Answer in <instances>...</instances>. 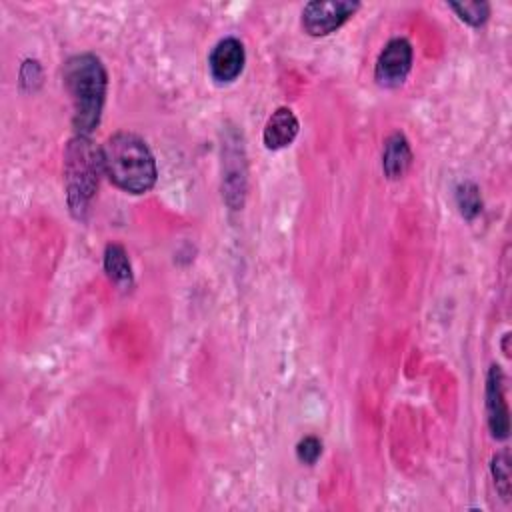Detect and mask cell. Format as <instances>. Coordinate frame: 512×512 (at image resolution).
I'll use <instances>...</instances> for the list:
<instances>
[{"label":"cell","mask_w":512,"mask_h":512,"mask_svg":"<svg viewBox=\"0 0 512 512\" xmlns=\"http://www.w3.org/2000/svg\"><path fill=\"white\" fill-rule=\"evenodd\" d=\"M448 6L456 12V16L460 20H464L466 24H470L474 28L482 26L490 16V4L484 0H480V2H450Z\"/></svg>","instance_id":"4fadbf2b"},{"label":"cell","mask_w":512,"mask_h":512,"mask_svg":"<svg viewBox=\"0 0 512 512\" xmlns=\"http://www.w3.org/2000/svg\"><path fill=\"white\" fill-rule=\"evenodd\" d=\"M412 164V150L402 132H394L386 138L382 150V170L388 180L402 178Z\"/></svg>","instance_id":"9c48e42d"},{"label":"cell","mask_w":512,"mask_h":512,"mask_svg":"<svg viewBox=\"0 0 512 512\" xmlns=\"http://www.w3.org/2000/svg\"><path fill=\"white\" fill-rule=\"evenodd\" d=\"M490 472H492V478H494V484H496L498 494H500L504 500H510L512 476H510V454H508V450H500V452H496V454L492 456Z\"/></svg>","instance_id":"7c38bea8"},{"label":"cell","mask_w":512,"mask_h":512,"mask_svg":"<svg viewBox=\"0 0 512 512\" xmlns=\"http://www.w3.org/2000/svg\"><path fill=\"white\" fill-rule=\"evenodd\" d=\"M64 86L72 98V126L78 136H88L100 122L108 74L96 54H74L64 64Z\"/></svg>","instance_id":"7a4b0ae2"},{"label":"cell","mask_w":512,"mask_h":512,"mask_svg":"<svg viewBox=\"0 0 512 512\" xmlns=\"http://www.w3.org/2000/svg\"><path fill=\"white\" fill-rule=\"evenodd\" d=\"M484 404H486V420L492 436L496 440L508 438L510 432V416L508 404L504 396V372L498 364H492L486 376V390H484Z\"/></svg>","instance_id":"8992f818"},{"label":"cell","mask_w":512,"mask_h":512,"mask_svg":"<svg viewBox=\"0 0 512 512\" xmlns=\"http://www.w3.org/2000/svg\"><path fill=\"white\" fill-rule=\"evenodd\" d=\"M102 170L100 148H96L88 136H74L64 154V182L66 198L72 214L82 218L88 210L90 200L98 188V178Z\"/></svg>","instance_id":"3957f363"},{"label":"cell","mask_w":512,"mask_h":512,"mask_svg":"<svg viewBox=\"0 0 512 512\" xmlns=\"http://www.w3.org/2000/svg\"><path fill=\"white\" fill-rule=\"evenodd\" d=\"M456 204L466 220H472L482 210V196L474 182H460L456 188Z\"/></svg>","instance_id":"8fae6325"},{"label":"cell","mask_w":512,"mask_h":512,"mask_svg":"<svg viewBox=\"0 0 512 512\" xmlns=\"http://www.w3.org/2000/svg\"><path fill=\"white\" fill-rule=\"evenodd\" d=\"M244 62H246L244 46L234 36H228V38H222L220 42H216V46L212 48V52L208 56L210 74L220 84L234 82L242 74Z\"/></svg>","instance_id":"52a82bcc"},{"label":"cell","mask_w":512,"mask_h":512,"mask_svg":"<svg viewBox=\"0 0 512 512\" xmlns=\"http://www.w3.org/2000/svg\"><path fill=\"white\" fill-rule=\"evenodd\" d=\"M104 270L114 284H118V286L132 284V266H130L128 254L122 244L110 242L104 248Z\"/></svg>","instance_id":"30bf717a"},{"label":"cell","mask_w":512,"mask_h":512,"mask_svg":"<svg viewBox=\"0 0 512 512\" xmlns=\"http://www.w3.org/2000/svg\"><path fill=\"white\" fill-rule=\"evenodd\" d=\"M412 44L406 38H392L378 54L374 78L382 88H398L404 84L412 68Z\"/></svg>","instance_id":"5b68a950"},{"label":"cell","mask_w":512,"mask_h":512,"mask_svg":"<svg viewBox=\"0 0 512 512\" xmlns=\"http://www.w3.org/2000/svg\"><path fill=\"white\" fill-rule=\"evenodd\" d=\"M102 170L114 186L130 194L152 190L158 178L156 160L148 144L134 132H116L100 146Z\"/></svg>","instance_id":"6da1fadb"},{"label":"cell","mask_w":512,"mask_h":512,"mask_svg":"<svg viewBox=\"0 0 512 512\" xmlns=\"http://www.w3.org/2000/svg\"><path fill=\"white\" fill-rule=\"evenodd\" d=\"M360 8L352 0H314L302 8V28L310 36H326L338 30Z\"/></svg>","instance_id":"277c9868"},{"label":"cell","mask_w":512,"mask_h":512,"mask_svg":"<svg viewBox=\"0 0 512 512\" xmlns=\"http://www.w3.org/2000/svg\"><path fill=\"white\" fill-rule=\"evenodd\" d=\"M298 128H300L298 118L290 108L286 106L276 108L264 126V134H262L264 146L268 150H280L290 146L298 134Z\"/></svg>","instance_id":"ba28073f"},{"label":"cell","mask_w":512,"mask_h":512,"mask_svg":"<svg viewBox=\"0 0 512 512\" xmlns=\"http://www.w3.org/2000/svg\"><path fill=\"white\" fill-rule=\"evenodd\" d=\"M320 454H322V442H320V438H316V436H304V438L296 444V456H298V460H300L302 464H308V466L316 464V460L320 458Z\"/></svg>","instance_id":"5bb4252c"}]
</instances>
